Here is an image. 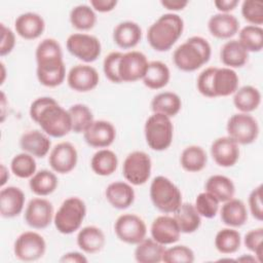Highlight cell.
<instances>
[{
  "label": "cell",
  "instance_id": "obj_4",
  "mask_svg": "<svg viewBox=\"0 0 263 263\" xmlns=\"http://www.w3.org/2000/svg\"><path fill=\"white\" fill-rule=\"evenodd\" d=\"M184 30L183 18L173 12L160 15L147 31V41L156 51L170 50L181 37Z\"/></svg>",
  "mask_w": 263,
  "mask_h": 263
},
{
  "label": "cell",
  "instance_id": "obj_38",
  "mask_svg": "<svg viewBox=\"0 0 263 263\" xmlns=\"http://www.w3.org/2000/svg\"><path fill=\"white\" fill-rule=\"evenodd\" d=\"M59 185L58 177L48 170H41L30 178L29 186L31 191L38 196H46L54 192Z\"/></svg>",
  "mask_w": 263,
  "mask_h": 263
},
{
  "label": "cell",
  "instance_id": "obj_32",
  "mask_svg": "<svg viewBox=\"0 0 263 263\" xmlns=\"http://www.w3.org/2000/svg\"><path fill=\"white\" fill-rule=\"evenodd\" d=\"M233 95V104L241 113H251L261 104V92L252 85H243Z\"/></svg>",
  "mask_w": 263,
  "mask_h": 263
},
{
  "label": "cell",
  "instance_id": "obj_13",
  "mask_svg": "<svg viewBox=\"0 0 263 263\" xmlns=\"http://www.w3.org/2000/svg\"><path fill=\"white\" fill-rule=\"evenodd\" d=\"M46 251V242L42 235L35 231H26L17 236L13 245L15 257L25 262L39 260Z\"/></svg>",
  "mask_w": 263,
  "mask_h": 263
},
{
  "label": "cell",
  "instance_id": "obj_33",
  "mask_svg": "<svg viewBox=\"0 0 263 263\" xmlns=\"http://www.w3.org/2000/svg\"><path fill=\"white\" fill-rule=\"evenodd\" d=\"M204 189L213 194L220 202H225L233 198L235 193L233 181L223 175L211 176L204 184Z\"/></svg>",
  "mask_w": 263,
  "mask_h": 263
},
{
  "label": "cell",
  "instance_id": "obj_20",
  "mask_svg": "<svg viewBox=\"0 0 263 263\" xmlns=\"http://www.w3.org/2000/svg\"><path fill=\"white\" fill-rule=\"evenodd\" d=\"M150 232L152 238L163 246L177 242L181 235L177 221L168 215L156 217L151 224Z\"/></svg>",
  "mask_w": 263,
  "mask_h": 263
},
{
  "label": "cell",
  "instance_id": "obj_30",
  "mask_svg": "<svg viewBox=\"0 0 263 263\" xmlns=\"http://www.w3.org/2000/svg\"><path fill=\"white\" fill-rule=\"evenodd\" d=\"M173 214L181 233H193L201 225V217L192 203L182 202Z\"/></svg>",
  "mask_w": 263,
  "mask_h": 263
},
{
  "label": "cell",
  "instance_id": "obj_9",
  "mask_svg": "<svg viewBox=\"0 0 263 263\" xmlns=\"http://www.w3.org/2000/svg\"><path fill=\"white\" fill-rule=\"evenodd\" d=\"M226 130L228 137L238 145H249L254 143L259 136L258 121L250 113L233 114L227 121Z\"/></svg>",
  "mask_w": 263,
  "mask_h": 263
},
{
  "label": "cell",
  "instance_id": "obj_34",
  "mask_svg": "<svg viewBox=\"0 0 263 263\" xmlns=\"http://www.w3.org/2000/svg\"><path fill=\"white\" fill-rule=\"evenodd\" d=\"M165 247L151 238H144L137 245L135 259L140 263H158L162 261Z\"/></svg>",
  "mask_w": 263,
  "mask_h": 263
},
{
  "label": "cell",
  "instance_id": "obj_24",
  "mask_svg": "<svg viewBox=\"0 0 263 263\" xmlns=\"http://www.w3.org/2000/svg\"><path fill=\"white\" fill-rule=\"evenodd\" d=\"M105 196L108 202L117 210H125L135 201V190L128 182L116 181L110 183L106 190Z\"/></svg>",
  "mask_w": 263,
  "mask_h": 263
},
{
  "label": "cell",
  "instance_id": "obj_5",
  "mask_svg": "<svg viewBox=\"0 0 263 263\" xmlns=\"http://www.w3.org/2000/svg\"><path fill=\"white\" fill-rule=\"evenodd\" d=\"M212 55V47L206 39L192 36L180 44L173 53L175 66L184 72H193L205 65Z\"/></svg>",
  "mask_w": 263,
  "mask_h": 263
},
{
  "label": "cell",
  "instance_id": "obj_35",
  "mask_svg": "<svg viewBox=\"0 0 263 263\" xmlns=\"http://www.w3.org/2000/svg\"><path fill=\"white\" fill-rule=\"evenodd\" d=\"M181 108V98L173 91L159 92L151 101V109L153 113H161L168 117L176 116Z\"/></svg>",
  "mask_w": 263,
  "mask_h": 263
},
{
  "label": "cell",
  "instance_id": "obj_51",
  "mask_svg": "<svg viewBox=\"0 0 263 263\" xmlns=\"http://www.w3.org/2000/svg\"><path fill=\"white\" fill-rule=\"evenodd\" d=\"M89 3L93 10L103 13L112 11L117 5L116 0H90Z\"/></svg>",
  "mask_w": 263,
  "mask_h": 263
},
{
  "label": "cell",
  "instance_id": "obj_54",
  "mask_svg": "<svg viewBox=\"0 0 263 263\" xmlns=\"http://www.w3.org/2000/svg\"><path fill=\"white\" fill-rule=\"evenodd\" d=\"M160 4L164 8L168 9V10L178 11V10H183L188 5V1H183V0H162V1H160Z\"/></svg>",
  "mask_w": 263,
  "mask_h": 263
},
{
  "label": "cell",
  "instance_id": "obj_23",
  "mask_svg": "<svg viewBox=\"0 0 263 263\" xmlns=\"http://www.w3.org/2000/svg\"><path fill=\"white\" fill-rule=\"evenodd\" d=\"M20 147L24 152H27L34 157L42 158L49 152L51 141L49 136L44 132L32 129L22 135L20 139Z\"/></svg>",
  "mask_w": 263,
  "mask_h": 263
},
{
  "label": "cell",
  "instance_id": "obj_48",
  "mask_svg": "<svg viewBox=\"0 0 263 263\" xmlns=\"http://www.w3.org/2000/svg\"><path fill=\"white\" fill-rule=\"evenodd\" d=\"M122 57V52L120 51H112L103 62V71L108 80L113 83H121L119 75H118V65L119 61Z\"/></svg>",
  "mask_w": 263,
  "mask_h": 263
},
{
  "label": "cell",
  "instance_id": "obj_45",
  "mask_svg": "<svg viewBox=\"0 0 263 263\" xmlns=\"http://www.w3.org/2000/svg\"><path fill=\"white\" fill-rule=\"evenodd\" d=\"M195 260L193 251L184 245L165 249L162 261L165 263H192Z\"/></svg>",
  "mask_w": 263,
  "mask_h": 263
},
{
  "label": "cell",
  "instance_id": "obj_18",
  "mask_svg": "<svg viewBox=\"0 0 263 263\" xmlns=\"http://www.w3.org/2000/svg\"><path fill=\"white\" fill-rule=\"evenodd\" d=\"M86 144L93 148H107L116 138L115 126L107 120H93L83 133Z\"/></svg>",
  "mask_w": 263,
  "mask_h": 263
},
{
  "label": "cell",
  "instance_id": "obj_41",
  "mask_svg": "<svg viewBox=\"0 0 263 263\" xmlns=\"http://www.w3.org/2000/svg\"><path fill=\"white\" fill-rule=\"evenodd\" d=\"M238 41L248 52H259L263 48V29L248 25L238 32Z\"/></svg>",
  "mask_w": 263,
  "mask_h": 263
},
{
  "label": "cell",
  "instance_id": "obj_52",
  "mask_svg": "<svg viewBox=\"0 0 263 263\" xmlns=\"http://www.w3.org/2000/svg\"><path fill=\"white\" fill-rule=\"evenodd\" d=\"M238 0H215L214 5L221 13H229L232 11L237 5Z\"/></svg>",
  "mask_w": 263,
  "mask_h": 263
},
{
  "label": "cell",
  "instance_id": "obj_58",
  "mask_svg": "<svg viewBox=\"0 0 263 263\" xmlns=\"http://www.w3.org/2000/svg\"><path fill=\"white\" fill-rule=\"evenodd\" d=\"M0 66H1V73H2V78H1V84H3L4 83V80H5V66H4V64L1 62L0 63Z\"/></svg>",
  "mask_w": 263,
  "mask_h": 263
},
{
  "label": "cell",
  "instance_id": "obj_39",
  "mask_svg": "<svg viewBox=\"0 0 263 263\" xmlns=\"http://www.w3.org/2000/svg\"><path fill=\"white\" fill-rule=\"evenodd\" d=\"M240 233L230 227L219 230L215 236V247L219 253L224 255L237 252L240 248Z\"/></svg>",
  "mask_w": 263,
  "mask_h": 263
},
{
  "label": "cell",
  "instance_id": "obj_25",
  "mask_svg": "<svg viewBox=\"0 0 263 263\" xmlns=\"http://www.w3.org/2000/svg\"><path fill=\"white\" fill-rule=\"evenodd\" d=\"M208 29L212 36L219 39H230L239 30L238 20L230 13H216L208 22Z\"/></svg>",
  "mask_w": 263,
  "mask_h": 263
},
{
  "label": "cell",
  "instance_id": "obj_11",
  "mask_svg": "<svg viewBox=\"0 0 263 263\" xmlns=\"http://www.w3.org/2000/svg\"><path fill=\"white\" fill-rule=\"evenodd\" d=\"M66 47L73 57L84 63L95 62L102 51L100 40L96 36L86 33L71 34L67 38Z\"/></svg>",
  "mask_w": 263,
  "mask_h": 263
},
{
  "label": "cell",
  "instance_id": "obj_55",
  "mask_svg": "<svg viewBox=\"0 0 263 263\" xmlns=\"http://www.w3.org/2000/svg\"><path fill=\"white\" fill-rule=\"evenodd\" d=\"M0 173H1V182H0V185H1V187H4L5 183H6V182L8 181V179H9L8 170H7V167H6L4 164H1Z\"/></svg>",
  "mask_w": 263,
  "mask_h": 263
},
{
  "label": "cell",
  "instance_id": "obj_14",
  "mask_svg": "<svg viewBox=\"0 0 263 263\" xmlns=\"http://www.w3.org/2000/svg\"><path fill=\"white\" fill-rule=\"evenodd\" d=\"M147 57L137 50L122 53L118 65V75L121 82H135L142 79L148 68Z\"/></svg>",
  "mask_w": 263,
  "mask_h": 263
},
{
  "label": "cell",
  "instance_id": "obj_46",
  "mask_svg": "<svg viewBox=\"0 0 263 263\" xmlns=\"http://www.w3.org/2000/svg\"><path fill=\"white\" fill-rule=\"evenodd\" d=\"M241 14L243 18L253 26L263 24V3L255 0H245L241 4Z\"/></svg>",
  "mask_w": 263,
  "mask_h": 263
},
{
  "label": "cell",
  "instance_id": "obj_42",
  "mask_svg": "<svg viewBox=\"0 0 263 263\" xmlns=\"http://www.w3.org/2000/svg\"><path fill=\"white\" fill-rule=\"evenodd\" d=\"M68 111L72 119V132L76 134H83L93 121L92 111L84 104L72 105Z\"/></svg>",
  "mask_w": 263,
  "mask_h": 263
},
{
  "label": "cell",
  "instance_id": "obj_56",
  "mask_svg": "<svg viewBox=\"0 0 263 263\" xmlns=\"http://www.w3.org/2000/svg\"><path fill=\"white\" fill-rule=\"evenodd\" d=\"M6 97L3 91H1V122L4 121V109H5Z\"/></svg>",
  "mask_w": 263,
  "mask_h": 263
},
{
  "label": "cell",
  "instance_id": "obj_43",
  "mask_svg": "<svg viewBox=\"0 0 263 263\" xmlns=\"http://www.w3.org/2000/svg\"><path fill=\"white\" fill-rule=\"evenodd\" d=\"M10 170L17 178L30 179L36 173V160L33 155L27 152L18 153L11 159Z\"/></svg>",
  "mask_w": 263,
  "mask_h": 263
},
{
  "label": "cell",
  "instance_id": "obj_17",
  "mask_svg": "<svg viewBox=\"0 0 263 263\" xmlns=\"http://www.w3.org/2000/svg\"><path fill=\"white\" fill-rule=\"evenodd\" d=\"M100 81L98 71L89 65H76L67 74L69 87L78 92H87L95 89Z\"/></svg>",
  "mask_w": 263,
  "mask_h": 263
},
{
  "label": "cell",
  "instance_id": "obj_1",
  "mask_svg": "<svg viewBox=\"0 0 263 263\" xmlns=\"http://www.w3.org/2000/svg\"><path fill=\"white\" fill-rule=\"evenodd\" d=\"M30 117L38 123L42 132L52 138H63L72 132V119L53 98L40 97L30 106Z\"/></svg>",
  "mask_w": 263,
  "mask_h": 263
},
{
  "label": "cell",
  "instance_id": "obj_47",
  "mask_svg": "<svg viewBox=\"0 0 263 263\" xmlns=\"http://www.w3.org/2000/svg\"><path fill=\"white\" fill-rule=\"evenodd\" d=\"M263 228L259 227L252 229L246 233L243 238V243L246 248L255 254V257L259 263L263 262Z\"/></svg>",
  "mask_w": 263,
  "mask_h": 263
},
{
  "label": "cell",
  "instance_id": "obj_2",
  "mask_svg": "<svg viewBox=\"0 0 263 263\" xmlns=\"http://www.w3.org/2000/svg\"><path fill=\"white\" fill-rule=\"evenodd\" d=\"M36 75L38 81L46 87H57L66 78V66L60 43L53 38L43 39L36 48Z\"/></svg>",
  "mask_w": 263,
  "mask_h": 263
},
{
  "label": "cell",
  "instance_id": "obj_12",
  "mask_svg": "<svg viewBox=\"0 0 263 263\" xmlns=\"http://www.w3.org/2000/svg\"><path fill=\"white\" fill-rule=\"evenodd\" d=\"M114 231L119 240L128 245H138L147 234L145 221L135 214H123L117 218Z\"/></svg>",
  "mask_w": 263,
  "mask_h": 263
},
{
  "label": "cell",
  "instance_id": "obj_29",
  "mask_svg": "<svg viewBox=\"0 0 263 263\" xmlns=\"http://www.w3.org/2000/svg\"><path fill=\"white\" fill-rule=\"evenodd\" d=\"M220 60L227 68H241L249 60V52L238 40L232 39L221 47Z\"/></svg>",
  "mask_w": 263,
  "mask_h": 263
},
{
  "label": "cell",
  "instance_id": "obj_28",
  "mask_svg": "<svg viewBox=\"0 0 263 263\" xmlns=\"http://www.w3.org/2000/svg\"><path fill=\"white\" fill-rule=\"evenodd\" d=\"M220 216L225 225L229 227H240L248 220V210L242 200L231 198L222 205Z\"/></svg>",
  "mask_w": 263,
  "mask_h": 263
},
{
  "label": "cell",
  "instance_id": "obj_50",
  "mask_svg": "<svg viewBox=\"0 0 263 263\" xmlns=\"http://www.w3.org/2000/svg\"><path fill=\"white\" fill-rule=\"evenodd\" d=\"M15 45V35L10 28H7L4 24H1V44L0 55L5 57L9 54Z\"/></svg>",
  "mask_w": 263,
  "mask_h": 263
},
{
  "label": "cell",
  "instance_id": "obj_10",
  "mask_svg": "<svg viewBox=\"0 0 263 263\" xmlns=\"http://www.w3.org/2000/svg\"><path fill=\"white\" fill-rule=\"evenodd\" d=\"M152 170L150 156L144 151H133L124 159L122 164V175L132 185L140 186L145 184Z\"/></svg>",
  "mask_w": 263,
  "mask_h": 263
},
{
  "label": "cell",
  "instance_id": "obj_7",
  "mask_svg": "<svg viewBox=\"0 0 263 263\" xmlns=\"http://www.w3.org/2000/svg\"><path fill=\"white\" fill-rule=\"evenodd\" d=\"M85 202L77 197L66 198L54 214L53 223L57 230L62 234H71L77 231L85 218Z\"/></svg>",
  "mask_w": 263,
  "mask_h": 263
},
{
  "label": "cell",
  "instance_id": "obj_40",
  "mask_svg": "<svg viewBox=\"0 0 263 263\" xmlns=\"http://www.w3.org/2000/svg\"><path fill=\"white\" fill-rule=\"evenodd\" d=\"M70 23L79 31L91 30L97 23V15L91 6L79 4L74 6L70 11Z\"/></svg>",
  "mask_w": 263,
  "mask_h": 263
},
{
  "label": "cell",
  "instance_id": "obj_19",
  "mask_svg": "<svg viewBox=\"0 0 263 263\" xmlns=\"http://www.w3.org/2000/svg\"><path fill=\"white\" fill-rule=\"evenodd\" d=\"M238 144L230 137H220L211 145V155L214 161L222 167L233 166L239 159Z\"/></svg>",
  "mask_w": 263,
  "mask_h": 263
},
{
  "label": "cell",
  "instance_id": "obj_53",
  "mask_svg": "<svg viewBox=\"0 0 263 263\" xmlns=\"http://www.w3.org/2000/svg\"><path fill=\"white\" fill-rule=\"evenodd\" d=\"M60 262H70V263H86L87 262V259L86 257L79 253V252H69V253H66L64 254L61 259H60Z\"/></svg>",
  "mask_w": 263,
  "mask_h": 263
},
{
  "label": "cell",
  "instance_id": "obj_31",
  "mask_svg": "<svg viewBox=\"0 0 263 263\" xmlns=\"http://www.w3.org/2000/svg\"><path fill=\"white\" fill-rule=\"evenodd\" d=\"M171 79L168 67L160 61L149 62L147 71L142 78L143 83L150 89H160L167 85Z\"/></svg>",
  "mask_w": 263,
  "mask_h": 263
},
{
  "label": "cell",
  "instance_id": "obj_36",
  "mask_svg": "<svg viewBox=\"0 0 263 263\" xmlns=\"http://www.w3.org/2000/svg\"><path fill=\"white\" fill-rule=\"evenodd\" d=\"M208 162L206 152L197 145L186 147L180 156V164L184 171L189 173H198L202 171Z\"/></svg>",
  "mask_w": 263,
  "mask_h": 263
},
{
  "label": "cell",
  "instance_id": "obj_22",
  "mask_svg": "<svg viewBox=\"0 0 263 263\" xmlns=\"http://www.w3.org/2000/svg\"><path fill=\"white\" fill-rule=\"evenodd\" d=\"M16 34L26 40H34L40 37L45 30L43 17L36 12H25L14 21Z\"/></svg>",
  "mask_w": 263,
  "mask_h": 263
},
{
  "label": "cell",
  "instance_id": "obj_49",
  "mask_svg": "<svg viewBox=\"0 0 263 263\" xmlns=\"http://www.w3.org/2000/svg\"><path fill=\"white\" fill-rule=\"evenodd\" d=\"M262 184L254 188L249 195V208L252 216L258 220H263V203H262Z\"/></svg>",
  "mask_w": 263,
  "mask_h": 263
},
{
  "label": "cell",
  "instance_id": "obj_16",
  "mask_svg": "<svg viewBox=\"0 0 263 263\" xmlns=\"http://www.w3.org/2000/svg\"><path fill=\"white\" fill-rule=\"evenodd\" d=\"M78 161V153L70 142H61L50 151L48 163L53 172L58 174H68L72 172Z\"/></svg>",
  "mask_w": 263,
  "mask_h": 263
},
{
  "label": "cell",
  "instance_id": "obj_8",
  "mask_svg": "<svg viewBox=\"0 0 263 263\" xmlns=\"http://www.w3.org/2000/svg\"><path fill=\"white\" fill-rule=\"evenodd\" d=\"M144 134L146 143L152 150H166L172 145L174 138V125L171 117L161 113H153L145 122Z\"/></svg>",
  "mask_w": 263,
  "mask_h": 263
},
{
  "label": "cell",
  "instance_id": "obj_3",
  "mask_svg": "<svg viewBox=\"0 0 263 263\" xmlns=\"http://www.w3.org/2000/svg\"><path fill=\"white\" fill-rule=\"evenodd\" d=\"M239 78L233 69L209 67L201 71L196 80L197 90L206 98L228 97L238 88Z\"/></svg>",
  "mask_w": 263,
  "mask_h": 263
},
{
  "label": "cell",
  "instance_id": "obj_6",
  "mask_svg": "<svg viewBox=\"0 0 263 263\" xmlns=\"http://www.w3.org/2000/svg\"><path fill=\"white\" fill-rule=\"evenodd\" d=\"M149 193L155 209L163 214L174 213L182 204L179 187L164 176H157L152 180Z\"/></svg>",
  "mask_w": 263,
  "mask_h": 263
},
{
  "label": "cell",
  "instance_id": "obj_15",
  "mask_svg": "<svg viewBox=\"0 0 263 263\" xmlns=\"http://www.w3.org/2000/svg\"><path fill=\"white\" fill-rule=\"evenodd\" d=\"M54 217L52 203L42 197L32 198L25 210V222L34 229H44L50 225Z\"/></svg>",
  "mask_w": 263,
  "mask_h": 263
},
{
  "label": "cell",
  "instance_id": "obj_37",
  "mask_svg": "<svg viewBox=\"0 0 263 263\" xmlns=\"http://www.w3.org/2000/svg\"><path fill=\"white\" fill-rule=\"evenodd\" d=\"M118 166L117 155L110 149L98 150L91 157L90 167L96 175L107 177L112 175Z\"/></svg>",
  "mask_w": 263,
  "mask_h": 263
},
{
  "label": "cell",
  "instance_id": "obj_26",
  "mask_svg": "<svg viewBox=\"0 0 263 263\" xmlns=\"http://www.w3.org/2000/svg\"><path fill=\"white\" fill-rule=\"evenodd\" d=\"M142 39L141 27L132 21L121 22L113 30V41L122 49L134 48Z\"/></svg>",
  "mask_w": 263,
  "mask_h": 263
},
{
  "label": "cell",
  "instance_id": "obj_27",
  "mask_svg": "<svg viewBox=\"0 0 263 263\" xmlns=\"http://www.w3.org/2000/svg\"><path fill=\"white\" fill-rule=\"evenodd\" d=\"M77 246L86 254H96L100 252L106 243V237L103 230L97 226H85L77 234Z\"/></svg>",
  "mask_w": 263,
  "mask_h": 263
},
{
  "label": "cell",
  "instance_id": "obj_21",
  "mask_svg": "<svg viewBox=\"0 0 263 263\" xmlns=\"http://www.w3.org/2000/svg\"><path fill=\"white\" fill-rule=\"evenodd\" d=\"M25 205V193L15 186L2 187L0 191V215L10 219L18 216Z\"/></svg>",
  "mask_w": 263,
  "mask_h": 263
},
{
  "label": "cell",
  "instance_id": "obj_57",
  "mask_svg": "<svg viewBox=\"0 0 263 263\" xmlns=\"http://www.w3.org/2000/svg\"><path fill=\"white\" fill-rule=\"evenodd\" d=\"M236 261H247V262H255V261H257V259H256V257L255 256H252V255H242L241 257H239V258H237L236 259ZM258 262V261H257Z\"/></svg>",
  "mask_w": 263,
  "mask_h": 263
},
{
  "label": "cell",
  "instance_id": "obj_44",
  "mask_svg": "<svg viewBox=\"0 0 263 263\" xmlns=\"http://www.w3.org/2000/svg\"><path fill=\"white\" fill-rule=\"evenodd\" d=\"M219 203L220 201L210 192L204 191L200 192L196 198L194 206L197 211V213L200 215V217L212 219L216 217L219 211Z\"/></svg>",
  "mask_w": 263,
  "mask_h": 263
}]
</instances>
